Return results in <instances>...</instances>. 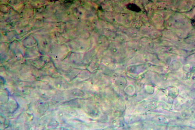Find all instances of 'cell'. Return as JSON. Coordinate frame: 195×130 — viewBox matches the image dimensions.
<instances>
[{
  "label": "cell",
  "mask_w": 195,
  "mask_h": 130,
  "mask_svg": "<svg viewBox=\"0 0 195 130\" xmlns=\"http://www.w3.org/2000/svg\"><path fill=\"white\" fill-rule=\"evenodd\" d=\"M128 9L135 12H139L141 11V8L139 6L134 4H129L127 6Z\"/></svg>",
  "instance_id": "1"
}]
</instances>
